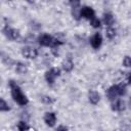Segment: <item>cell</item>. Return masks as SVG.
<instances>
[{"label":"cell","mask_w":131,"mask_h":131,"mask_svg":"<svg viewBox=\"0 0 131 131\" xmlns=\"http://www.w3.org/2000/svg\"><path fill=\"white\" fill-rule=\"evenodd\" d=\"M9 87H10V91H11V97L14 100V102H16L18 105L25 106L29 103V98L24 94L21 88L13 81H9Z\"/></svg>","instance_id":"cell-1"},{"label":"cell","mask_w":131,"mask_h":131,"mask_svg":"<svg viewBox=\"0 0 131 131\" xmlns=\"http://www.w3.org/2000/svg\"><path fill=\"white\" fill-rule=\"evenodd\" d=\"M60 75H61V70L59 68H57V67H53L50 70H48V71L45 72L44 78H45L47 84L50 85V86H52L54 84L56 78L60 77Z\"/></svg>","instance_id":"cell-2"},{"label":"cell","mask_w":131,"mask_h":131,"mask_svg":"<svg viewBox=\"0 0 131 131\" xmlns=\"http://www.w3.org/2000/svg\"><path fill=\"white\" fill-rule=\"evenodd\" d=\"M3 34L10 41H15V40H17L20 37L19 31L16 30V29H14V28H12V27H10L9 25H5L4 26V28H3Z\"/></svg>","instance_id":"cell-3"},{"label":"cell","mask_w":131,"mask_h":131,"mask_svg":"<svg viewBox=\"0 0 131 131\" xmlns=\"http://www.w3.org/2000/svg\"><path fill=\"white\" fill-rule=\"evenodd\" d=\"M21 55L26 59H35L38 56V50L32 46H25L21 48Z\"/></svg>","instance_id":"cell-4"},{"label":"cell","mask_w":131,"mask_h":131,"mask_svg":"<svg viewBox=\"0 0 131 131\" xmlns=\"http://www.w3.org/2000/svg\"><path fill=\"white\" fill-rule=\"evenodd\" d=\"M80 16L81 18H85V19H88L90 20L91 18H93L95 16V11L94 9L91 7V6H81V10H80Z\"/></svg>","instance_id":"cell-5"},{"label":"cell","mask_w":131,"mask_h":131,"mask_svg":"<svg viewBox=\"0 0 131 131\" xmlns=\"http://www.w3.org/2000/svg\"><path fill=\"white\" fill-rule=\"evenodd\" d=\"M90 45L93 49H99L102 45V36L100 33H95L94 35L91 36L90 40Z\"/></svg>","instance_id":"cell-6"},{"label":"cell","mask_w":131,"mask_h":131,"mask_svg":"<svg viewBox=\"0 0 131 131\" xmlns=\"http://www.w3.org/2000/svg\"><path fill=\"white\" fill-rule=\"evenodd\" d=\"M44 123L48 127H54L56 124V115L53 112H46L43 117Z\"/></svg>","instance_id":"cell-7"},{"label":"cell","mask_w":131,"mask_h":131,"mask_svg":"<svg viewBox=\"0 0 131 131\" xmlns=\"http://www.w3.org/2000/svg\"><path fill=\"white\" fill-rule=\"evenodd\" d=\"M127 107L126 101L124 99H116L112 102V110L114 112H123Z\"/></svg>","instance_id":"cell-8"},{"label":"cell","mask_w":131,"mask_h":131,"mask_svg":"<svg viewBox=\"0 0 131 131\" xmlns=\"http://www.w3.org/2000/svg\"><path fill=\"white\" fill-rule=\"evenodd\" d=\"M100 94L96 91V90H89L88 91V101L93 104V105H96L99 103L100 101Z\"/></svg>","instance_id":"cell-9"},{"label":"cell","mask_w":131,"mask_h":131,"mask_svg":"<svg viewBox=\"0 0 131 131\" xmlns=\"http://www.w3.org/2000/svg\"><path fill=\"white\" fill-rule=\"evenodd\" d=\"M105 96H106V98H107L110 101H112V102H113L114 100L118 99L119 95H118V91H117L116 85H113V86H111L110 88H107V90L105 91Z\"/></svg>","instance_id":"cell-10"},{"label":"cell","mask_w":131,"mask_h":131,"mask_svg":"<svg viewBox=\"0 0 131 131\" xmlns=\"http://www.w3.org/2000/svg\"><path fill=\"white\" fill-rule=\"evenodd\" d=\"M61 69L66 72V73H71L74 70V62L72 59L68 58L66 60H63L61 62Z\"/></svg>","instance_id":"cell-11"},{"label":"cell","mask_w":131,"mask_h":131,"mask_svg":"<svg viewBox=\"0 0 131 131\" xmlns=\"http://www.w3.org/2000/svg\"><path fill=\"white\" fill-rule=\"evenodd\" d=\"M14 70H15V72H16L18 75H25V74H27V72H28V67H27L26 63H24V62H21V61H17V62H15V68H14Z\"/></svg>","instance_id":"cell-12"},{"label":"cell","mask_w":131,"mask_h":131,"mask_svg":"<svg viewBox=\"0 0 131 131\" xmlns=\"http://www.w3.org/2000/svg\"><path fill=\"white\" fill-rule=\"evenodd\" d=\"M102 20H103V24L106 26V28L107 27H113V25L115 23V17L111 12H106V13L103 14Z\"/></svg>","instance_id":"cell-13"},{"label":"cell","mask_w":131,"mask_h":131,"mask_svg":"<svg viewBox=\"0 0 131 131\" xmlns=\"http://www.w3.org/2000/svg\"><path fill=\"white\" fill-rule=\"evenodd\" d=\"M0 55H1L2 61H3V63H4L5 66H7V67H11L12 64H14L13 59H12L8 54H6V53H4V52H1Z\"/></svg>","instance_id":"cell-14"},{"label":"cell","mask_w":131,"mask_h":131,"mask_svg":"<svg viewBox=\"0 0 131 131\" xmlns=\"http://www.w3.org/2000/svg\"><path fill=\"white\" fill-rule=\"evenodd\" d=\"M117 36V31L114 27H107L105 29V37L108 40H113L115 39V37Z\"/></svg>","instance_id":"cell-15"},{"label":"cell","mask_w":131,"mask_h":131,"mask_svg":"<svg viewBox=\"0 0 131 131\" xmlns=\"http://www.w3.org/2000/svg\"><path fill=\"white\" fill-rule=\"evenodd\" d=\"M116 87H117V91H118L119 96H125L127 94V85L124 82L120 83V84H117Z\"/></svg>","instance_id":"cell-16"},{"label":"cell","mask_w":131,"mask_h":131,"mask_svg":"<svg viewBox=\"0 0 131 131\" xmlns=\"http://www.w3.org/2000/svg\"><path fill=\"white\" fill-rule=\"evenodd\" d=\"M89 21H90V26L92 28H94V29H98V28L101 27V20L98 17H96V16H94L93 18H91Z\"/></svg>","instance_id":"cell-17"},{"label":"cell","mask_w":131,"mask_h":131,"mask_svg":"<svg viewBox=\"0 0 131 131\" xmlns=\"http://www.w3.org/2000/svg\"><path fill=\"white\" fill-rule=\"evenodd\" d=\"M16 127H17V130L18 131H28L30 129V126L28 125L27 122L25 121H19L17 124H16Z\"/></svg>","instance_id":"cell-18"},{"label":"cell","mask_w":131,"mask_h":131,"mask_svg":"<svg viewBox=\"0 0 131 131\" xmlns=\"http://www.w3.org/2000/svg\"><path fill=\"white\" fill-rule=\"evenodd\" d=\"M8 111H10L9 104L6 102L5 99L0 97V112H8Z\"/></svg>","instance_id":"cell-19"},{"label":"cell","mask_w":131,"mask_h":131,"mask_svg":"<svg viewBox=\"0 0 131 131\" xmlns=\"http://www.w3.org/2000/svg\"><path fill=\"white\" fill-rule=\"evenodd\" d=\"M41 101H42L43 103H46V104H51V103L54 102V99H53L52 97L48 96V95H43V96L41 97Z\"/></svg>","instance_id":"cell-20"},{"label":"cell","mask_w":131,"mask_h":131,"mask_svg":"<svg viewBox=\"0 0 131 131\" xmlns=\"http://www.w3.org/2000/svg\"><path fill=\"white\" fill-rule=\"evenodd\" d=\"M122 64H123V67H125V68H130V67H131V58H130L129 55H126V56L123 58Z\"/></svg>","instance_id":"cell-21"},{"label":"cell","mask_w":131,"mask_h":131,"mask_svg":"<svg viewBox=\"0 0 131 131\" xmlns=\"http://www.w3.org/2000/svg\"><path fill=\"white\" fill-rule=\"evenodd\" d=\"M55 131H69V128L67 127V126H63V125H59L56 129H55Z\"/></svg>","instance_id":"cell-22"}]
</instances>
